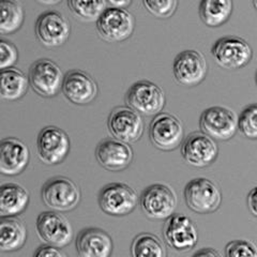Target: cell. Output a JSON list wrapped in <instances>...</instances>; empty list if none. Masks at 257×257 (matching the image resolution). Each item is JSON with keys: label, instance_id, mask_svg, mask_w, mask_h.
Instances as JSON below:
<instances>
[{"label": "cell", "instance_id": "cell-31", "mask_svg": "<svg viewBox=\"0 0 257 257\" xmlns=\"http://www.w3.org/2000/svg\"><path fill=\"white\" fill-rule=\"evenodd\" d=\"M225 257H257V246L250 240H232L225 247Z\"/></svg>", "mask_w": 257, "mask_h": 257}, {"label": "cell", "instance_id": "cell-11", "mask_svg": "<svg viewBox=\"0 0 257 257\" xmlns=\"http://www.w3.org/2000/svg\"><path fill=\"white\" fill-rule=\"evenodd\" d=\"M37 231L40 239L48 245L66 247L73 240V228L70 221L57 211H43L37 219Z\"/></svg>", "mask_w": 257, "mask_h": 257}, {"label": "cell", "instance_id": "cell-15", "mask_svg": "<svg viewBox=\"0 0 257 257\" xmlns=\"http://www.w3.org/2000/svg\"><path fill=\"white\" fill-rule=\"evenodd\" d=\"M107 127L116 140L130 144L141 140L144 133V121L138 111L128 106H119L109 114Z\"/></svg>", "mask_w": 257, "mask_h": 257}, {"label": "cell", "instance_id": "cell-37", "mask_svg": "<svg viewBox=\"0 0 257 257\" xmlns=\"http://www.w3.org/2000/svg\"><path fill=\"white\" fill-rule=\"evenodd\" d=\"M253 6H254V8H255L256 11H257V0H254V2H253Z\"/></svg>", "mask_w": 257, "mask_h": 257}, {"label": "cell", "instance_id": "cell-5", "mask_svg": "<svg viewBox=\"0 0 257 257\" xmlns=\"http://www.w3.org/2000/svg\"><path fill=\"white\" fill-rule=\"evenodd\" d=\"M140 206L149 219L167 220L175 214L177 208L176 192L167 184H152L143 191Z\"/></svg>", "mask_w": 257, "mask_h": 257}, {"label": "cell", "instance_id": "cell-26", "mask_svg": "<svg viewBox=\"0 0 257 257\" xmlns=\"http://www.w3.org/2000/svg\"><path fill=\"white\" fill-rule=\"evenodd\" d=\"M25 20L21 3L3 0L0 3V34L11 35L18 31Z\"/></svg>", "mask_w": 257, "mask_h": 257}, {"label": "cell", "instance_id": "cell-32", "mask_svg": "<svg viewBox=\"0 0 257 257\" xmlns=\"http://www.w3.org/2000/svg\"><path fill=\"white\" fill-rule=\"evenodd\" d=\"M19 60V50L11 41L0 40V69L13 68Z\"/></svg>", "mask_w": 257, "mask_h": 257}, {"label": "cell", "instance_id": "cell-3", "mask_svg": "<svg viewBox=\"0 0 257 257\" xmlns=\"http://www.w3.org/2000/svg\"><path fill=\"white\" fill-rule=\"evenodd\" d=\"M187 206L199 214L218 210L222 203V193L218 184L208 178H194L184 188Z\"/></svg>", "mask_w": 257, "mask_h": 257}, {"label": "cell", "instance_id": "cell-4", "mask_svg": "<svg viewBox=\"0 0 257 257\" xmlns=\"http://www.w3.org/2000/svg\"><path fill=\"white\" fill-rule=\"evenodd\" d=\"M211 55L220 67L238 70L247 66L253 57L251 45L238 36L219 39L211 47Z\"/></svg>", "mask_w": 257, "mask_h": 257}, {"label": "cell", "instance_id": "cell-34", "mask_svg": "<svg viewBox=\"0 0 257 257\" xmlns=\"http://www.w3.org/2000/svg\"><path fill=\"white\" fill-rule=\"evenodd\" d=\"M247 208L255 218H257V187H254L250 192H248Z\"/></svg>", "mask_w": 257, "mask_h": 257}, {"label": "cell", "instance_id": "cell-23", "mask_svg": "<svg viewBox=\"0 0 257 257\" xmlns=\"http://www.w3.org/2000/svg\"><path fill=\"white\" fill-rule=\"evenodd\" d=\"M27 241V228L24 222L12 216L0 220V250L3 252L19 251Z\"/></svg>", "mask_w": 257, "mask_h": 257}, {"label": "cell", "instance_id": "cell-20", "mask_svg": "<svg viewBox=\"0 0 257 257\" xmlns=\"http://www.w3.org/2000/svg\"><path fill=\"white\" fill-rule=\"evenodd\" d=\"M30 160V151L25 143L15 138H7L0 144V173L16 176L26 170Z\"/></svg>", "mask_w": 257, "mask_h": 257}, {"label": "cell", "instance_id": "cell-7", "mask_svg": "<svg viewBox=\"0 0 257 257\" xmlns=\"http://www.w3.org/2000/svg\"><path fill=\"white\" fill-rule=\"evenodd\" d=\"M149 139L159 150L173 151L181 146L184 141L183 124L176 116L160 112L149 125Z\"/></svg>", "mask_w": 257, "mask_h": 257}, {"label": "cell", "instance_id": "cell-6", "mask_svg": "<svg viewBox=\"0 0 257 257\" xmlns=\"http://www.w3.org/2000/svg\"><path fill=\"white\" fill-rule=\"evenodd\" d=\"M199 127L214 141H229L237 133L238 116L228 107L211 106L200 115Z\"/></svg>", "mask_w": 257, "mask_h": 257}, {"label": "cell", "instance_id": "cell-16", "mask_svg": "<svg viewBox=\"0 0 257 257\" xmlns=\"http://www.w3.org/2000/svg\"><path fill=\"white\" fill-rule=\"evenodd\" d=\"M35 31L40 43L46 47H58L68 41L71 26L62 13L50 10L39 15Z\"/></svg>", "mask_w": 257, "mask_h": 257}, {"label": "cell", "instance_id": "cell-29", "mask_svg": "<svg viewBox=\"0 0 257 257\" xmlns=\"http://www.w3.org/2000/svg\"><path fill=\"white\" fill-rule=\"evenodd\" d=\"M238 128L248 140H257V103L248 104L238 117Z\"/></svg>", "mask_w": 257, "mask_h": 257}, {"label": "cell", "instance_id": "cell-8", "mask_svg": "<svg viewBox=\"0 0 257 257\" xmlns=\"http://www.w3.org/2000/svg\"><path fill=\"white\" fill-rule=\"evenodd\" d=\"M101 39L106 42H121L128 39L135 29V18L123 8L108 7L95 23Z\"/></svg>", "mask_w": 257, "mask_h": 257}, {"label": "cell", "instance_id": "cell-14", "mask_svg": "<svg viewBox=\"0 0 257 257\" xmlns=\"http://www.w3.org/2000/svg\"><path fill=\"white\" fill-rule=\"evenodd\" d=\"M163 237L166 244L176 251H190L198 242V232L194 222L184 214L175 213L165 220Z\"/></svg>", "mask_w": 257, "mask_h": 257}, {"label": "cell", "instance_id": "cell-36", "mask_svg": "<svg viewBox=\"0 0 257 257\" xmlns=\"http://www.w3.org/2000/svg\"><path fill=\"white\" fill-rule=\"evenodd\" d=\"M108 4V7H111V8H123V9H125L126 6H130L131 5V2L128 0V2H107Z\"/></svg>", "mask_w": 257, "mask_h": 257}, {"label": "cell", "instance_id": "cell-33", "mask_svg": "<svg viewBox=\"0 0 257 257\" xmlns=\"http://www.w3.org/2000/svg\"><path fill=\"white\" fill-rule=\"evenodd\" d=\"M32 257H68V255L62 248L45 244L39 246Z\"/></svg>", "mask_w": 257, "mask_h": 257}, {"label": "cell", "instance_id": "cell-35", "mask_svg": "<svg viewBox=\"0 0 257 257\" xmlns=\"http://www.w3.org/2000/svg\"><path fill=\"white\" fill-rule=\"evenodd\" d=\"M192 257H223V256L212 247H204L195 252Z\"/></svg>", "mask_w": 257, "mask_h": 257}, {"label": "cell", "instance_id": "cell-18", "mask_svg": "<svg viewBox=\"0 0 257 257\" xmlns=\"http://www.w3.org/2000/svg\"><path fill=\"white\" fill-rule=\"evenodd\" d=\"M62 93L77 105H86L95 100L99 87L95 80L82 70H72L64 75Z\"/></svg>", "mask_w": 257, "mask_h": 257}, {"label": "cell", "instance_id": "cell-25", "mask_svg": "<svg viewBox=\"0 0 257 257\" xmlns=\"http://www.w3.org/2000/svg\"><path fill=\"white\" fill-rule=\"evenodd\" d=\"M199 18L208 27H220L232 13L230 0H203L198 8Z\"/></svg>", "mask_w": 257, "mask_h": 257}, {"label": "cell", "instance_id": "cell-21", "mask_svg": "<svg viewBox=\"0 0 257 257\" xmlns=\"http://www.w3.org/2000/svg\"><path fill=\"white\" fill-rule=\"evenodd\" d=\"M75 245L79 257H110L114 248L111 237L96 227L80 230Z\"/></svg>", "mask_w": 257, "mask_h": 257}, {"label": "cell", "instance_id": "cell-28", "mask_svg": "<svg viewBox=\"0 0 257 257\" xmlns=\"http://www.w3.org/2000/svg\"><path fill=\"white\" fill-rule=\"evenodd\" d=\"M68 7L70 8V11L79 20L96 23L108 8V4L105 0H90V2L69 0Z\"/></svg>", "mask_w": 257, "mask_h": 257}, {"label": "cell", "instance_id": "cell-2", "mask_svg": "<svg viewBox=\"0 0 257 257\" xmlns=\"http://www.w3.org/2000/svg\"><path fill=\"white\" fill-rule=\"evenodd\" d=\"M41 196L43 203L57 212L73 210L82 197L77 184L62 176L47 180L42 188Z\"/></svg>", "mask_w": 257, "mask_h": 257}, {"label": "cell", "instance_id": "cell-24", "mask_svg": "<svg viewBox=\"0 0 257 257\" xmlns=\"http://www.w3.org/2000/svg\"><path fill=\"white\" fill-rule=\"evenodd\" d=\"M29 78L16 68H9L0 72V96L7 101H16L26 94Z\"/></svg>", "mask_w": 257, "mask_h": 257}, {"label": "cell", "instance_id": "cell-12", "mask_svg": "<svg viewBox=\"0 0 257 257\" xmlns=\"http://www.w3.org/2000/svg\"><path fill=\"white\" fill-rule=\"evenodd\" d=\"M173 74L179 85L195 87L205 80L208 74V62L199 51H182L174 59Z\"/></svg>", "mask_w": 257, "mask_h": 257}, {"label": "cell", "instance_id": "cell-17", "mask_svg": "<svg viewBox=\"0 0 257 257\" xmlns=\"http://www.w3.org/2000/svg\"><path fill=\"white\" fill-rule=\"evenodd\" d=\"M181 155L189 165L205 168L211 165L218 158L219 147L210 136L203 132H193L183 141Z\"/></svg>", "mask_w": 257, "mask_h": 257}, {"label": "cell", "instance_id": "cell-19", "mask_svg": "<svg viewBox=\"0 0 257 257\" xmlns=\"http://www.w3.org/2000/svg\"><path fill=\"white\" fill-rule=\"evenodd\" d=\"M99 164L110 172H121L131 165L133 150L127 144L116 139L102 141L95 149Z\"/></svg>", "mask_w": 257, "mask_h": 257}, {"label": "cell", "instance_id": "cell-1", "mask_svg": "<svg viewBox=\"0 0 257 257\" xmlns=\"http://www.w3.org/2000/svg\"><path fill=\"white\" fill-rule=\"evenodd\" d=\"M125 103L140 115L157 116L165 106V92L150 80H140L128 88Z\"/></svg>", "mask_w": 257, "mask_h": 257}, {"label": "cell", "instance_id": "cell-27", "mask_svg": "<svg viewBox=\"0 0 257 257\" xmlns=\"http://www.w3.org/2000/svg\"><path fill=\"white\" fill-rule=\"evenodd\" d=\"M131 255L132 257H167V251L158 236L142 232L132 241Z\"/></svg>", "mask_w": 257, "mask_h": 257}, {"label": "cell", "instance_id": "cell-9", "mask_svg": "<svg viewBox=\"0 0 257 257\" xmlns=\"http://www.w3.org/2000/svg\"><path fill=\"white\" fill-rule=\"evenodd\" d=\"M98 200L101 210L112 216L130 214L140 202L135 190L121 182L106 184L100 191Z\"/></svg>", "mask_w": 257, "mask_h": 257}, {"label": "cell", "instance_id": "cell-30", "mask_svg": "<svg viewBox=\"0 0 257 257\" xmlns=\"http://www.w3.org/2000/svg\"><path fill=\"white\" fill-rule=\"evenodd\" d=\"M144 7L157 18L167 19L172 16L178 7L177 0H144Z\"/></svg>", "mask_w": 257, "mask_h": 257}, {"label": "cell", "instance_id": "cell-10", "mask_svg": "<svg viewBox=\"0 0 257 257\" xmlns=\"http://www.w3.org/2000/svg\"><path fill=\"white\" fill-rule=\"evenodd\" d=\"M62 70L51 59H39L29 69V84L32 89L44 98H52L62 90L64 80Z\"/></svg>", "mask_w": 257, "mask_h": 257}, {"label": "cell", "instance_id": "cell-13", "mask_svg": "<svg viewBox=\"0 0 257 257\" xmlns=\"http://www.w3.org/2000/svg\"><path fill=\"white\" fill-rule=\"evenodd\" d=\"M70 146L68 134L58 126H45L37 139L38 157L47 165L62 163L69 155Z\"/></svg>", "mask_w": 257, "mask_h": 257}, {"label": "cell", "instance_id": "cell-38", "mask_svg": "<svg viewBox=\"0 0 257 257\" xmlns=\"http://www.w3.org/2000/svg\"><path fill=\"white\" fill-rule=\"evenodd\" d=\"M255 83H256V86H257V70L255 72Z\"/></svg>", "mask_w": 257, "mask_h": 257}, {"label": "cell", "instance_id": "cell-22", "mask_svg": "<svg viewBox=\"0 0 257 257\" xmlns=\"http://www.w3.org/2000/svg\"><path fill=\"white\" fill-rule=\"evenodd\" d=\"M30 200L29 192L18 183H5L0 187V216L12 218L26 210Z\"/></svg>", "mask_w": 257, "mask_h": 257}]
</instances>
